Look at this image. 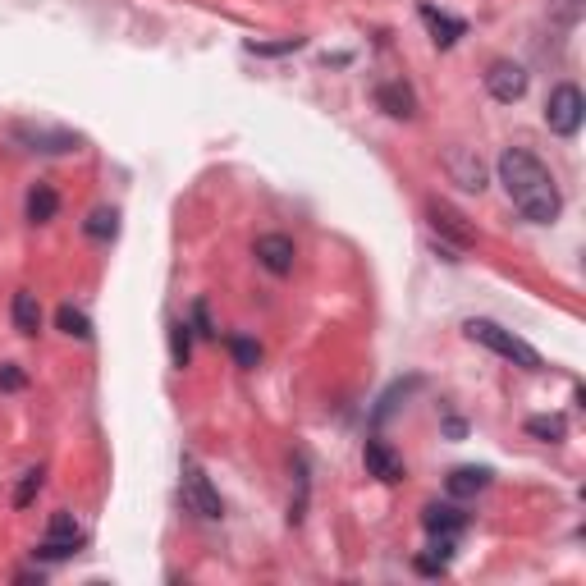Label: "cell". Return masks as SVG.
Wrapping results in <instances>:
<instances>
[{
	"mask_svg": "<svg viewBox=\"0 0 586 586\" xmlns=\"http://www.w3.org/2000/svg\"><path fill=\"white\" fill-rule=\"evenodd\" d=\"M10 316H14V330H19V335H37V330H42V307H37V293H14Z\"/></svg>",
	"mask_w": 586,
	"mask_h": 586,
	"instance_id": "30bf717a",
	"label": "cell"
},
{
	"mask_svg": "<svg viewBox=\"0 0 586 586\" xmlns=\"http://www.w3.org/2000/svg\"><path fill=\"white\" fill-rule=\"evenodd\" d=\"M431 225H435V229H445V234L458 243V248H467V243H472V229L463 225V216H454V211L440 207V202L431 207Z\"/></svg>",
	"mask_w": 586,
	"mask_h": 586,
	"instance_id": "9a60e30c",
	"label": "cell"
},
{
	"mask_svg": "<svg viewBox=\"0 0 586 586\" xmlns=\"http://www.w3.org/2000/svg\"><path fill=\"white\" fill-rule=\"evenodd\" d=\"M37 486H42V472H28V477H23V486H19V495H14V504L23 509V504L37 495Z\"/></svg>",
	"mask_w": 586,
	"mask_h": 586,
	"instance_id": "603a6c76",
	"label": "cell"
},
{
	"mask_svg": "<svg viewBox=\"0 0 586 586\" xmlns=\"http://www.w3.org/2000/svg\"><path fill=\"white\" fill-rule=\"evenodd\" d=\"M19 138H28L37 152H69V147H78V138H69V133H51V129H19Z\"/></svg>",
	"mask_w": 586,
	"mask_h": 586,
	"instance_id": "2e32d148",
	"label": "cell"
},
{
	"mask_svg": "<svg viewBox=\"0 0 586 586\" xmlns=\"http://www.w3.org/2000/svg\"><path fill=\"white\" fill-rule=\"evenodd\" d=\"M422 19H426V28L435 33V42L440 46H454L458 37H463V19H449V14L431 10V5H422Z\"/></svg>",
	"mask_w": 586,
	"mask_h": 586,
	"instance_id": "5bb4252c",
	"label": "cell"
},
{
	"mask_svg": "<svg viewBox=\"0 0 586 586\" xmlns=\"http://www.w3.org/2000/svg\"><path fill=\"white\" fill-rule=\"evenodd\" d=\"M60 330H65V335H78V339L92 335V326H87V316L78 312V307H60Z\"/></svg>",
	"mask_w": 586,
	"mask_h": 586,
	"instance_id": "d6986e66",
	"label": "cell"
},
{
	"mask_svg": "<svg viewBox=\"0 0 586 586\" xmlns=\"http://www.w3.org/2000/svg\"><path fill=\"white\" fill-rule=\"evenodd\" d=\"M376 101L385 106V115H394V120H408V115H413V92L399 87V83L376 87Z\"/></svg>",
	"mask_w": 586,
	"mask_h": 586,
	"instance_id": "4fadbf2b",
	"label": "cell"
},
{
	"mask_svg": "<svg viewBox=\"0 0 586 586\" xmlns=\"http://www.w3.org/2000/svg\"><path fill=\"white\" fill-rule=\"evenodd\" d=\"M449 174H454L463 188H472V193H481L486 188V174H481V161H472V156L463 152V147H454L449 152Z\"/></svg>",
	"mask_w": 586,
	"mask_h": 586,
	"instance_id": "7c38bea8",
	"label": "cell"
},
{
	"mask_svg": "<svg viewBox=\"0 0 586 586\" xmlns=\"http://www.w3.org/2000/svg\"><path fill=\"white\" fill-rule=\"evenodd\" d=\"M83 545V527L74 522V513H55L51 527H46V541H42V554L46 559H65Z\"/></svg>",
	"mask_w": 586,
	"mask_h": 586,
	"instance_id": "5b68a950",
	"label": "cell"
},
{
	"mask_svg": "<svg viewBox=\"0 0 586 586\" xmlns=\"http://www.w3.org/2000/svg\"><path fill=\"white\" fill-rule=\"evenodd\" d=\"M486 486H490V467H458V472H449V495L454 500H467V495H477Z\"/></svg>",
	"mask_w": 586,
	"mask_h": 586,
	"instance_id": "8fae6325",
	"label": "cell"
},
{
	"mask_svg": "<svg viewBox=\"0 0 586 586\" xmlns=\"http://www.w3.org/2000/svg\"><path fill=\"white\" fill-rule=\"evenodd\" d=\"M367 472L371 477H380V481H403V458L394 454L385 440H367Z\"/></svg>",
	"mask_w": 586,
	"mask_h": 586,
	"instance_id": "9c48e42d",
	"label": "cell"
},
{
	"mask_svg": "<svg viewBox=\"0 0 586 586\" xmlns=\"http://www.w3.org/2000/svg\"><path fill=\"white\" fill-rule=\"evenodd\" d=\"M179 495H184V509L197 513V518H220V513H225L216 486H211V481L202 477L197 467H188V472H184V486H179Z\"/></svg>",
	"mask_w": 586,
	"mask_h": 586,
	"instance_id": "277c9868",
	"label": "cell"
},
{
	"mask_svg": "<svg viewBox=\"0 0 586 586\" xmlns=\"http://www.w3.org/2000/svg\"><path fill=\"white\" fill-rule=\"evenodd\" d=\"M582 115H586V101H582V87L577 83H559L550 92V106H545V124H550L559 138H573L582 129Z\"/></svg>",
	"mask_w": 586,
	"mask_h": 586,
	"instance_id": "3957f363",
	"label": "cell"
},
{
	"mask_svg": "<svg viewBox=\"0 0 586 586\" xmlns=\"http://www.w3.org/2000/svg\"><path fill=\"white\" fill-rule=\"evenodd\" d=\"M170 348H174V367H184L188 362V326L179 321V326H170Z\"/></svg>",
	"mask_w": 586,
	"mask_h": 586,
	"instance_id": "7402d4cb",
	"label": "cell"
},
{
	"mask_svg": "<svg viewBox=\"0 0 586 586\" xmlns=\"http://www.w3.org/2000/svg\"><path fill=\"white\" fill-rule=\"evenodd\" d=\"M115 211H92V216H87V234H92V239H115Z\"/></svg>",
	"mask_w": 586,
	"mask_h": 586,
	"instance_id": "ac0fdd59",
	"label": "cell"
},
{
	"mask_svg": "<svg viewBox=\"0 0 586 586\" xmlns=\"http://www.w3.org/2000/svg\"><path fill=\"white\" fill-rule=\"evenodd\" d=\"M467 339H472V344L495 348L500 358L518 362V367H527V371H541V353H536L532 344H522L518 335H509L504 326H495V321H467Z\"/></svg>",
	"mask_w": 586,
	"mask_h": 586,
	"instance_id": "7a4b0ae2",
	"label": "cell"
},
{
	"mask_svg": "<svg viewBox=\"0 0 586 586\" xmlns=\"http://www.w3.org/2000/svg\"><path fill=\"white\" fill-rule=\"evenodd\" d=\"M229 353L239 358V367H257L261 362V348L252 344V339H229Z\"/></svg>",
	"mask_w": 586,
	"mask_h": 586,
	"instance_id": "44dd1931",
	"label": "cell"
},
{
	"mask_svg": "<svg viewBox=\"0 0 586 586\" xmlns=\"http://www.w3.org/2000/svg\"><path fill=\"white\" fill-rule=\"evenodd\" d=\"M500 179H504V188H509L513 207L527 220H536V225L559 220V207H564V202H559V188H554L550 170H545L527 147H509V152L500 156Z\"/></svg>",
	"mask_w": 586,
	"mask_h": 586,
	"instance_id": "6da1fadb",
	"label": "cell"
},
{
	"mask_svg": "<svg viewBox=\"0 0 586 586\" xmlns=\"http://www.w3.org/2000/svg\"><path fill=\"white\" fill-rule=\"evenodd\" d=\"M527 431L541 435V440H564V417H532Z\"/></svg>",
	"mask_w": 586,
	"mask_h": 586,
	"instance_id": "ffe728a7",
	"label": "cell"
},
{
	"mask_svg": "<svg viewBox=\"0 0 586 586\" xmlns=\"http://www.w3.org/2000/svg\"><path fill=\"white\" fill-rule=\"evenodd\" d=\"M486 87L495 101H518L522 92H527V69L513 65V60H495L486 74Z\"/></svg>",
	"mask_w": 586,
	"mask_h": 586,
	"instance_id": "8992f818",
	"label": "cell"
},
{
	"mask_svg": "<svg viewBox=\"0 0 586 586\" xmlns=\"http://www.w3.org/2000/svg\"><path fill=\"white\" fill-rule=\"evenodd\" d=\"M55 207H60V197H55L46 184H37L33 193H28V220H33V225H46V220L55 216Z\"/></svg>",
	"mask_w": 586,
	"mask_h": 586,
	"instance_id": "e0dca14e",
	"label": "cell"
},
{
	"mask_svg": "<svg viewBox=\"0 0 586 586\" xmlns=\"http://www.w3.org/2000/svg\"><path fill=\"white\" fill-rule=\"evenodd\" d=\"M293 257H298V252H293V239H284V234H261L257 239V261L271 275H289Z\"/></svg>",
	"mask_w": 586,
	"mask_h": 586,
	"instance_id": "52a82bcc",
	"label": "cell"
},
{
	"mask_svg": "<svg viewBox=\"0 0 586 586\" xmlns=\"http://www.w3.org/2000/svg\"><path fill=\"white\" fill-rule=\"evenodd\" d=\"M422 527L431 536H445V541H454V536L467 527V513L454 509V504H431V509L422 513Z\"/></svg>",
	"mask_w": 586,
	"mask_h": 586,
	"instance_id": "ba28073f",
	"label": "cell"
},
{
	"mask_svg": "<svg viewBox=\"0 0 586 586\" xmlns=\"http://www.w3.org/2000/svg\"><path fill=\"white\" fill-rule=\"evenodd\" d=\"M0 390H23V371L19 367H0Z\"/></svg>",
	"mask_w": 586,
	"mask_h": 586,
	"instance_id": "cb8c5ba5",
	"label": "cell"
}]
</instances>
